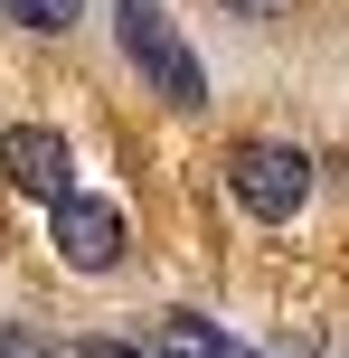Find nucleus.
Returning <instances> with one entry per match:
<instances>
[{"instance_id": "nucleus-1", "label": "nucleus", "mask_w": 349, "mask_h": 358, "mask_svg": "<svg viewBox=\"0 0 349 358\" xmlns=\"http://www.w3.org/2000/svg\"><path fill=\"white\" fill-rule=\"evenodd\" d=\"M113 48H123V66L142 76L170 113L208 104V66H199V48L180 38V19H170L161 0H113Z\"/></svg>"}, {"instance_id": "nucleus-2", "label": "nucleus", "mask_w": 349, "mask_h": 358, "mask_svg": "<svg viewBox=\"0 0 349 358\" xmlns=\"http://www.w3.org/2000/svg\"><path fill=\"white\" fill-rule=\"evenodd\" d=\"M227 198H236L255 227H283V217H302V198H312V151L302 142H236L227 151Z\"/></svg>"}, {"instance_id": "nucleus-3", "label": "nucleus", "mask_w": 349, "mask_h": 358, "mask_svg": "<svg viewBox=\"0 0 349 358\" xmlns=\"http://www.w3.org/2000/svg\"><path fill=\"white\" fill-rule=\"evenodd\" d=\"M48 245H57L66 273H113V264L132 255V217L113 208V198L66 189V198H48Z\"/></svg>"}, {"instance_id": "nucleus-4", "label": "nucleus", "mask_w": 349, "mask_h": 358, "mask_svg": "<svg viewBox=\"0 0 349 358\" xmlns=\"http://www.w3.org/2000/svg\"><path fill=\"white\" fill-rule=\"evenodd\" d=\"M66 170H76V151H66L57 123H10V132H0V179H10L19 198H66L76 189Z\"/></svg>"}, {"instance_id": "nucleus-5", "label": "nucleus", "mask_w": 349, "mask_h": 358, "mask_svg": "<svg viewBox=\"0 0 349 358\" xmlns=\"http://www.w3.org/2000/svg\"><path fill=\"white\" fill-rule=\"evenodd\" d=\"M161 358H255V349H236L227 330H208L199 311H170L161 321Z\"/></svg>"}, {"instance_id": "nucleus-6", "label": "nucleus", "mask_w": 349, "mask_h": 358, "mask_svg": "<svg viewBox=\"0 0 349 358\" xmlns=\"http://www.w3.org/2000/svg\"><path fill=\"white\" fill-rule=\"evenodd\" d=\"M0 10H10L19 29H48V38H57V29H76V0H0Z\"/></svg>"}, {"instance_id": "nucleus-7", "label": "nucleus", "mask_w": 349, "mask_h": 358, "mask_svg": "<svg viewBox=\"0 0 349 358\" xmlns=\"http://www.w3.org/2000/svg\"><path fill=\"white\" fill-rule=\"evenodd\" d=\"M0 358H57V349H48V330H10L0 321Z\"/></svg>"}, {"instance_id": "nucleus-8", "label": "nucleus", "mask_w": 349, "mask_h": 358, "mask_svg": "<svg viewBox=\"0 0 349 358\" xmlns=\"http://www.w3.org/2000/svg\"><path fill=\"white\" fill-rule=\"evenodd\" d=\"M218 10H236V19H283V10H302V0H218Z\"/></svg>"}, {"instance_id": "nucleus-9", "label": "nucleus", "mask_w": 349, "mask_h": 358, "mask_svg": "<svg viewBox=\"0 0 349 358\" xmlns=\"http://www.w3.org/2000/svg\"><path fill=\"white\" fill-rule=\"evenodd\" d=\"M76 358H151V349H123V340H85Z\"/></svg>"}]
</instances>
